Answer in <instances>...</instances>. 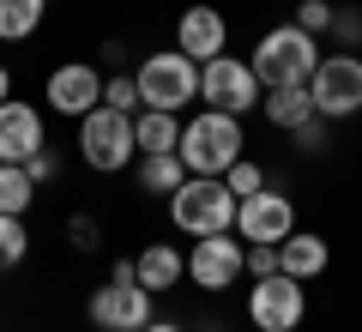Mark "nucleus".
<instances>
[{
  "label": "nucleus",
  "mask_w": 362,
  "mask_h": 332,
  "mask_svg": "<svg viewBox=\"0 0 362 332\" xmlns=\"http://www.w3.org/2000/svg\"><path fill=\"white\" fill-rule=\"evenodd\" d=\"M326 260H332V248H326V236H314V230H290L284 242H278V272H290V278H320L326 272Z\"/></svg>",
  "instance_id": "15"
},
{
  "label": "nucleus",
  "mask_w": 362,
  "mask_h": 332,
  "mask_svg": "<svg viewBox=\"0 0 362 332\" xmlns=\"http://www.w3.org/2000/svg\"><path fill=\"white\" fill-rule=\"evenodd\" d=\"M175 49L187 55V61H199V67H206L211 55H223V49H230V25H223V13L206 6V0L187 6V13L175 18Z\"/></svg>",
  "instance_id": "14"
},
{
  "label": "nucleus",
  "mask_w": 362,
  "mask_h": 332,
  "mask_svg": "<svg viewBox=\"0 0 362 332\" xmlns=\"http://www.w3.org/2000/svg\"><path fill=\"white\" fill-rule=\"evenodd\" d=\"M181 164L187 176H223L235 157H247V139H242V115H223V109H199V115L181 121Z\"/></svg>",
  "instance_id": "1"
},
{
  "label": "nucleus",
  "mask_w": 362,
  "mask_h": 332,
  "mask_svg": "<svg viewBox=\"0 0 362 332\" xmlns=\"http://www.w3.org/2000/svg\"><path fill=\"white\" fill-rule=\"evenodd\" d=\"M290 139H296L302 151H326V121H320V115H314V121H302V127L290 133Z\"/></svg>",
  "instance_id": "30"
},
{
  "label": "nucleus",
  "mask_w": 362,
  "mask_h": 332,
  "mask_svg": "<svg viewBox=\"0 0 362 332\" xmlns=\"http://www.w3.org/2000/svg\"><path fill=\"white\" fill-rule=\"evenodd\" d=\"M302 314H308V290H302V278H290V272L254 278V290H247V320H254L259 332H296Z\"/></svg>",
  "instance_id": "8"
},
{
  "label": "nucleus",
  "mask_w": 362,
  "mask_h": 332,
  "mask_svg": "<svg viewBox=\"0 0 362 332\" xmlns=\"http://www.w3.org/2000/svg\"><path fill=\"white\" fill-rule=\"evenodd\" d=\"M133 272H139V284L145 290H175L181 278H187V254H181V248H169V242H151V248H139V254H133Z\"/></svg>",
  "instance_id": "16"
},
{
  "label": "nucleus",
  "mask_w": 362,
  "mask_h": 332,
  "mask_svg": "<svg viewBox=\"0 0 362 332\" xmlns=\"http://www.w3.org/2000/svg\"><path fill=\"white\" fill-rule=\"evenodd\" d=\"M139 332H181V326H169V320H151V326H139Z\"/></svg>",
  "instance_id": "33"
},
{
  "label": "nucleus",
  "mask_w": 362,
  "mask_h": 332,
  "mask_svg": "<svg viewBox=\"0 0 362 332\" xmlns=\"http://www.w3.org/2000/svg\"><path fill=\"white\" fill-rule=\"evenodd\" d=\"M181 181H187V164H181V151H145V157H133V188H139V193H157V200H169Z\"/></svg>",
  "instance_id": "17"
},
{
  "label": "nucleus",
  "mask_w": 362,
  "mask_h": 332,
  "mask_svg": "<svg viewBox=\"0 0 362 332\" xmlns=\"http://www.w3.org/2000/svg\"><path fill=\"white\" fill-rule=\"evenodd\" d=\"M109 278H115V284H139V272H133V260H115V266H109Z\"/></svg>",
  "instance_id": "31"
},
{
  "label": "nucleus",
  "mask_w": 362,
  "mask_h": 332,
  "mask_svg": "<svg viewBox=\"0 0 362 332\" xmlns=\"http://www.w3.org/2000/svg\"><path fill=\"white\" fill-rule=\"evenodd\" d=\"M42 97H49L54 115L78 121V115H90V109L103 103V73H97L90 61H61L49 73V85H42Z\"/></svg>",
  "instance_id": "11"
},
{
  "label": "nucleus",
  "mask_w": 362,
  "mask_h": 332,
  "mask_svg": "<svg viewBox=\"0 0 362 332\" xmlns=\"http://www.w3.org/2000/svg\"><path fill=\"white\" fill-rule=\"evenodd\" d=\"M78 164L97 169V176H121V169L139 157V145H133V115H121V109H109V103H97L90 115H78Z\"/></svg>",
  "instance_id": "4"
},
{
  "label": "nucleus",
  "mask_w": 362,
  "mask_h": 332,
  "mask_svg": "<svg viewBox=\"0 0 362 332\" xmlns=\"http://www.w3.org/2000/svg\"><path fill=\"white\" fill-rule=\"evenodd\" d=\"M223 181H230V193H235V200H247V193H259V188H266V169H259L254 157H235V164L223 169Z\"/></svg>",
  "instance_id": "24"
},
{
  "label": "nucleus",
  "mask_w": 362,
  "mask_h": 332,
  "mask_svg": "<svg viewBox=\"0 0 362 332\" xmlns=\"http://www.w3.org/2000/svg\"><path fill=\"white\" fill-rule=\"evenodd\" d=\"M332 0H296V18H290V25H302L308 30V37H326V30H332Z\"/></svg>",
  "instance_id": "25"
},
{
  "label": "nucleus",
  "mask_w": 362,
  "mask_h": 332,
  "mask_svg": "<svg viewBox=\"0 0 362 332\" xmlns=\"http://www.w3.org/2000/svg\"><path fill=\"white\" fill-rule=\"evenodd\" d=\"M42 18H49V0H0V42L37 37Z\"/></svg>",
  "instance_id": "20"
},
{
  "label": "nucleus",
  "mask_w": 362,
  "mask_h": 332,
  "mask_svg": "<svg viewBox=\"0 0 362 332\" xmlns=\"http://www.w3.org/2000/svg\"><path fill=\"white\" fill-rule=\"evenodd\" d=\"M25 254H30V230H25V217H6V212H0V272L25 266Z\"/></svg>",
  "instance_id": "22"
},
{
  "label": "nucleus",
  "mask_w": 362,
  "mask_h": 332,
  "mask_svg": "<svg viewBox=\"0 0 362 332\" xmlns=\"http://www.w3.org/2000/svg\"><path fill=\"white\" fill-rule=\"evenodd\" d=\"M139 109H163L181 115L187 103H199V61H187L181 49H157L139 61Z\"/></svg>",
  "instance_id": "5"
},
{
  "label": "nucleus",
  "mask_w": 362,
  "mask_h": 332,
  "mask_svg": "<svg viewBox=\"0 0 362 332\" xmlns=\"http://www.w3.org/2000/svg\"><path fill=\"white\" fill-rule=\"evenodd\" d=\"M103 103L121 109V115H139V79H133V73H109L103 79Z\"/></svg>",
  "instance_id": "23"
},
{
  "label": "nucleus",
  "mask_w": 362,
  "mask_h": 332,
  "mask_svg": "<svg viewBox=\"0 0 362 332\" xmlns=\"http://www.w3.org/2000/svg\"><path fill=\"white\" fill-rule=\"evenodd\" d=\"M332 37H338V49H362V13L338 6V13H332Z\"/></svg>",
  "instance_id": "27"
},
{
  "label": "nucleus",
  "mask_w": 362,
  "mask_h": 332,
  "mask_svg": "<svg viewBox=\"0 0 362 332\" xmlns=\"http://www.w3.org/2000/svg\"><path fill=\"white\" fill-rule=\"evenodd\" d=\"M13 97V73H6V67H0V103Z\"/></svg>",
  "instance_id": "32"
},
{
  "label": "nucleus",
  "mask_w": 362,
  "mask_h": 332,
  "mask_svg": "<svg viewBox=\"0 0 362 332\" xmlns=\"http://www.w3.org/2000/svg\"><path fill=\"white\" fill-rule=\"evenodd\" d=\"M85 314H90L97 332H139V326L157 320V308H151V290H145V284H115V278H109V284L90 290Z\"/></svg>",
  "instance_id": "10"
},
{
  "label": "nucleus",
  "mask_w": 362,
  "mask_h": 332,
  "mask_svg": "<svg viewBox=\"0 0 362 332\" xmlns=\"http://www.w3.org/2000/svg\"><path fill=\"white\" fill-rule=\"evenodd\" d=\"M235 278H247V242H230V230L194 236V248H187V284L194 290H230Z\"/></svg>",
  "instance_id": "9"
},
{
  "label": "nucleus",
  "mask_w": 362,
  "mask_h": 332,
  "mask_svg": "<svg viewBox=\"0 0 362 332\" xmlns=\"http://www.w3.org/2000/svg\"><path fill=\"white\" fill-rule=\"evenodd\" d=\"M49 145V121H42L37 103L6 97L0 103V164H30V157Z\"/></svg>",
  "instance_id": "13"
},
{
  "label": "nucleus",
  "mask_w": 362,
  "mask_h": 332,
  "mask_svg": "<svg viewBox=\"0 0 362 332\" xmlns=\"http://www.w3.org/2000/svg\"><path fill=\"white\" fill-rule=\"evenodd\" d=\"M30 181H37V188H42V181H54V176H61V151H54V145H42V151L37 157H30Z\"/></svg>",
  "instance_id": "29"
},
{
  "label": "nucleus",
  "mask_w": 362,
  "mask_h": 332,
  "mask_svg": "<svg viewBox=\"0 0 362 332\" xmlns=\"http://www.w3.org/2000/svg\"><path fill=\"white\" fill-rule=\"evenodd\" d=\"M37 205V181H30L25 164H0V212L6 217H25Z\"/></svg>",
  "instance_id": "21"
},
{
  "label": "nucleus",
  "mask_w": 362,
  "mask_h": 332,
  "mask_svg": "<svg viewBox=\"0 0 362 332\" xmlns=\"http://www.w3.org/2000/svg\"><path fill=\"white\" fill-rule=\"evenodd\" d=\"M259 109H266V121H272L278 133H296L302 121H314V97H308V85L266 91V97H259Z\"/></svg>",
  "instance_id": "18"
},
{
  "label": "nucleus",
  "mask_w": 362,
  "mask_h": 332,
  "mask_svg": "<svg viewBox=\"0 0 362 332\" xmlns=\"http://www.w3.org/2000/svg\"><path fill=\"white\" fill-rule=\"evenodd\" d=\"M247 67H254L259 91L308 85V73L320 67V49H314V37H308L302 25H278V30H266V37L254 42V55H247Z\"/></svg>",
  "instance_id": "2"
},
{
  "label": "nucleus",
  "mask_w": 362,
  "mask_h": 332,
  "mask_svg": "<svg viewBox=\"0 0 362 332\" xmlns=\"http://www.w3.org/2000/svg\"><path fill=\"white\" fill-rule=\"evenodd\" d=\"M290 230H296V205L278 188H259L247 200H235V236L242 242H284Z\"/></svg>",
  "instance_id": "12"
},
{
  "label": "nucleus",
  "mask_w": 362,
  "mask_h": 332,
  "mask_svg": "<svg viewBox=\"0 0 362 332\" xmlns=\"http://www.w3.org/2000/svg\"><path fill=\"white\" fill-rule=\"evenodd\" d=\"M308 97H314V115H320V121L362 115V55L356 49L320 55V67L308 73Z\"/></svg>",
  "instance_id": "6"
},
{
  "label": "nucleus",
  "mask_w": 362,
  "mask_h": 332,
  "mask_svg": "<svg viewBox=\"0 0 362 332\" xmlns=\"http://www.w3.org/2000/svg\"><path fill=\"white\" fill-rule=\"evenodd\" d=\"M66 242L78 248V254H97V248H103V224H97V217H66Z\"/></svg>",
  "instance_id": "26"
},
{
  "label": "nucleus",
  "mask_w": 362,
  "mask_h": 332,
  "mask_svg": "<svg viewBox=\"0 0 362 332\" xmlns=\"http://www.w3.org/2000/svg\"><path fill=\"white\" fill-rule=\"evenodd\" d=\"M169 224L181 236H218L235 230V193L223 176H187L175 193H169Z\"/></svg>",
  "instance_id": "3"
},
{
  "label": "nucleus",
  "mask_w": 362,
  "mask_h": 332,
  "mask_svg": "<svg viewBox=\"0 0 362 332\" xmlns=\"http://www.w3.org/2000/svg\"><path fill=\"white\" fill-rule=\"evenodd\" d=\"M133 145L145 151H175L181 145V115H163V109H139L133 115Z\"/></svg>",
  "instance_id": "19"
},
{
  "label": "nucleus",
  "mask_w": 362,
  "mask_h": 332,
  "mask_svg": "<svg viewBox=\"0 0 362 332\" xmlns=\"http://www.w3.org/2000/svg\"><path fill=\"white\" fill-rule=\"evenodd\" d=\"M278 272V242H247V278H272Z\"/></svg>",
  "instance_id": "28"
},
{
  "label": "nucleus",
  "mask_w": 362,
  "mask_h": 332,
  "mask_svg": "<svg viewBox=\"0 0 362 332\" xmlns=\"http://www.w3.org/2000/svg\"><path fill=\"white\" fill-rule=\"evenodd\" d=\"M259 79H254V67L247 61H235L230 49L223 55H211L206 67H199V103L206 109H223V115H247V109H259Z\"/></svg>",
  "instance_id": "7"
}]
</instances>
